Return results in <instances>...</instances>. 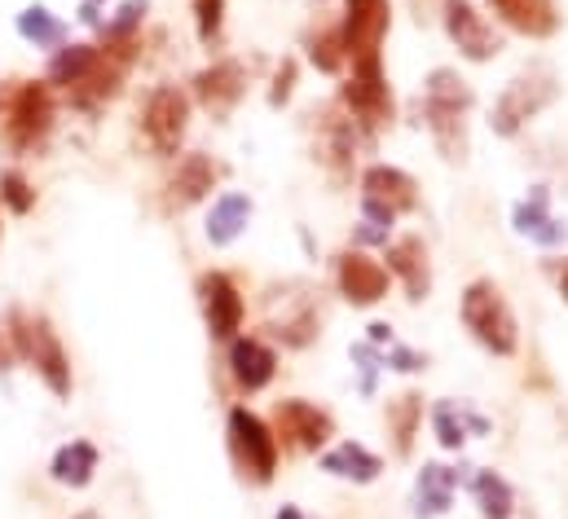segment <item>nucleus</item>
I'll use <instances>...</instances> for the list:
<instances>
[{
  "mask_svg": "<svg viewBox=\"0 0 568 519\" xmlns=\"http://www.w3.org/2000/svg\"><path fill=\"white\" fill-rule=\"evenodd\" d=\"M471 102H476L471 84L449 67H436L424 80V120L445 159L467 154V111H471Z\"/></svg>",
  "mask_w": 568,
  "mask_h": 519,
  "instance_id": "f257e3e1",
  "label": "nucleus"
},
{
  "mask_svg": "<svg viewBox=\"0 0 568 519\" xmlns=\"http://www.w3.org/2000/svg\"><path fill=\"white\" fill-rule=\"evenodd\" d=\"M463 326L471 330V339L485 348V353H494V357H516V348H520V326H516V313H511V304H507V295H503V286L498 282H489V277H476L467 291H463Z\"/></svg>",
  "mask_w": 568,
  "mask_h": 519,
  "instance_id": "f03ea898",
  "label": "nucleus"
},
{
  "mask_svg": "<svg viewBox=\"0 0 568 519\" xmlns=\"http://www.w3.org/2000/svg\"><path fill=\"white\" fill-rule=\"evenodd\" d=\"M225 436H230V458H234L239 476L252 480V485H270L274 471H278V436H274V427L261 414H252L247 405H234L230 423H225Z\"/></svg>",
  "mask_w": 568,
  "mask_h": 519,
  "instance_id": "7ed1b4c3",
  "label": "nucleus"
},
{
  "mask_svg": "<svg viewBox=\"0 0 568 519\" xmlns=\"http://www.w3.org/2000/svg\"><path fill=\"white\" fill-rule=\"evenodd\" d=\"M9 317H13L18 357L44 379V388L53 396H71V362H67V348H62L58 330L49 326V317H22V313H9Z\"/></svg>",
  "mask_w": 568,
  "mask_h": 519,
  "instance_id": "20e7f679",
  "label": "nucleus"
},
{
  "mask_svg": "<svg viewBox=\"0 0 568 519\" xmlns=\"http://www.w3.org/2000/svg\"><path fill=\"white\" fill-rule=\"evenodd\" d=\"M339 102H344L348 120L366 132H379L393 120V89H388V75H384V53H371V58L353 62V75L339 89Z\"/></svg>",
  "mask_w": 568,
  "mask_h": 519,
  "instance_id": "39448f33",
  "label": "nucleus"
},
{
  "mask_svg": "<svg viewBox=\"0 0 568 519\" xmlns=\"http://www.w3.org/2000/svg\"><path fill=\"white\" fill-rule=\"evenodd\" d=\"M556 75H551V67H529V71H520L507 89H503V98L494 102V132L498 136H516V132L525 129L538 111H547L551 102H556Z\"/></svg>",
  "mask_w": 568,
  "mask_h": 519,
  "instance_id": "423d86ee",
  "label": "nucleus"
},
{
  "mask_svg": "<svg viewBox=\"0 0 568 519\" xmlns=\"http://www.w3.org/2000/svg\"><path fill=\"white\" fill-rule=\"evenodd\" d=\"M53 132V98H49V84H22L9 102V115H4V145L27 154L36 145H44V136Z\"/></svg>",
  "mask_w": 568,
  "mask_h": 519,
  "instance_id": "0eeeda50",
  "label": "nucleus"
},
{
  "mask_svg": "<svg viewBox=\"0 0 568 519\" xmlns=\"http://www.w3.org/2000/svg\"><path fill=\"white\" fill-rule=\"evenodd\" d=\"M190 129V98L176 89V84H159L150 98H145L142 111V132L150 141L154 154H176L181 141Z\"/></svg>",
  "mask_w": 568,
  "mask_h": 519,
  "instance_id": "6e6552de",
  "label": "nucleus"
},
{
  "mask_svg": "<svg viewBox=\"0 0 568 519\" xmlns=\"http://www.w3.org/2000/svg\"><path fill=\"white\" fill-rule=\"evenodd\" d=\"M199 308H203V322H207V335H212V339L230 344V339L243 330L247 304H243V295H239V286H234L230 273L207 268V273L199 277Z\"/></svg>",
  "mask_w": 568,
  "mask_h": 519,
  "instance_id": "1a4fd4ad",
  "label": "nucleus"
},
{
  "mask_svg": "<svg viewBox=\"0 0 568 519\" xmlns=\"http://www.w3.org/2000/svg\"><path fill=\"white\" fill-rule=\"evenodd\" d=\"M393 27V4L388 0H344V22H339V40L348 62L379 53L384 35Z\"/></svg>",
  "mask_w": 568,
  "mask_h": 519,
  "instance_id": "9d476101",
  "label": "nucleus"
},
{
  "mask_svg": "<svg viewBox=\"0 0 568 519\" xmlns=\"http://www.w3.org/2000/svg\"><path fill=\"white\" fill-rule=\"evenodd\" d=\"M274 436H283V445L291 449H304V454H317L331 436H335V418L300 396H286L274 405Z\"/></svg>",
  "mask_w": 568,
  "mask_h": 519,
  "instance_id": "9b49d317",
  "label": "nucleus"
},
{
  "mask_svg": "<svg viewBox=\"0 0 568 519\" xmlns=\"http://www.w3.org/2000/svg\"><path fill=\"white\" fill-rule=\"evenodd\" d=\"M445 31L467 62H494L503 53V35L467 0H445Z\"/></svg>",
  "mask_w": 568,
  "mask_h": 519,
  "instance_id": "f8f14e48",
  "label": "nucleus"
},
{
  "mask_svg": "<svg viewBox=\"0 0 568 519\" xmlns=\"http://www.w3.org/2000/svg\"><path fill=\"white\" fill-rule=\"evenodd\" d=\"M335 282H339V291H344L348 304L371 308V304H379V299L388 295L393 273H388L379 260L366 256V252H344L339 264H335Z\"/></svg>",
  "mask_w": 568,
  "mask_h": 519,
  "instance_id": "ddd939ff",
  "label": "nucleus"
},
{
  "mask_svg": "<svg viewBox=\"0 0 568 519\" xmlns=\"http://www.w3.org/2000/svg\"><path fill=\"white\" fill-rule=\"evenodd\" d=\"M243 93H247V75H243V62H234V58L212 62L207 71L194 75V98H199V106H203L207 115H216V120H225V115L243 102Z\"/></svg>",
  "mask_w": 568,
  "mask_h": 519,
  "instance_id": "4468645a",
  "label": "nucleus"
},
{
  "mask_svg": "<svg viewBox=\"0 0 568 519\" xmlns=\"http://www.w3.org/2000/svg\"><path fill=\"white\" fill-rule=\"evenodd\" d=\"M230 375H234L239 391H261L274 384L278 357H274V348H270L265 339H256V335H234V339H230Z\"/></svg>",
  "mask_w": 568,
  "mask_h": 519,
  "instance_id": "2eb2a0df",
  "label": "nucleus"
},
{
  "mask_svg": "<svg viewBox=\"0 0 568 519\" xmlns=\"http://www.w3.org/2000/svg\"><path fill=\"white\" fill-rule=\"evenodd\" d=\"M362 199H371V203L388 207L393 216H402V212L419 207V185H415L410 172H402L393 163H375V167L362 172Z\"/></svg>",
  "mask_w": 568,
  "mask_h": 519,
  "instance_id": "dca6fc26",
  "label": "nucleus"
},
{
  "mask_svg": "<svg viewBox=\"0 0 568 519\" xmlns=\"http://www.w3.org/2000/svg\"><path fill=\"white\" fill-rule=\"evenodd\" d=\"M216 176H221V167H216L207 154H185V159L176 163V176L168 181V207L185 212V207L203 203V199L216 190Z\"/></svg>",
  "mask_w": 568,
  "mask_h": 519,
  "instance_id": "f3484780",
  "label": "nucleus"
},
{
  "mask_svg": "<svg viewBox=\"0 0 568 519\" xmlns=\"http://www.w3.org/2000/svg\"><path fill=\"white\" fill-rule=\"evenodd\" d=\"M489 9L520 35L529 40H551L560 31V9L556 0H489Z\"/></svg>",
  "mask_w": 568,
  "mask_h": 519,
  "instance_id": "a211bd4d",
  "label": "nucleus"
},
{
  "mask_svg": "<svg viewBox=\"0 0 568 519\" xmlns=\"http://www.w3.org/2000/svg\"><path fill=\"white\" fill-rule=\"evenodd\" d=\"M388 273L402 277V286H406V295L415 304L427 299V291H432V264H427V247L419 234H406V238H397L388 247Z\"/></svg>",
  "mask_w": 568,
  "mask_h": 519,
  "instance_id": "6ab92c4d",
  "label": "nucleus"
},
{
  "mask_svg": "<svg viewBox=\"0 0 568 519\" xmlns=\"http://www.w3.org/2000/svg\"><path fill=\"white\" fill-rule=\"evenodd\" d=\"M322 471H331V476H339V480L371 485V480L384 471V462H379V454H371L366 445H357V440H339L335 449L322 454Z\"/></svg>",
  "mask_w": 568,
  "mask_h": 519,
  "instance_id": "aec40b11",
  "label": "nucleus"
},
{
  "mask_svg": "<svg viewBox=\"0 0 568 519\" xmlns=\"http://www.w3.org/2000/svg\"><path fill=\"white\" fill-rule=\"evenodd\" d=\"M252 221V199L247 194H221L212 203V216H207V238L212 247H230Z\"/></svg>",
  "mask_w": 568,
  "mask_h": 519,
  "instance_id": "412c9836",
  "label": "nucleus"
},
{
  "mask_svg": "<svg viewBox=\"0 0 568 519\" xmlns=\"http://www.w3.org/2000/svg\"><path fill=\"white\" fill-rule=\"evenodd\" d=\"M93 471H98V445H89V440L62 445V449L53 454V467H49V476H53L58 485H67V489H84V485L93 480Z\"/></svg>",
  "mask_w": 568,
  "mask_h": 519,
  "instance_id": "4be33fe9",
  "label": "nucleus"
},
{
  "mask_svg": "<svg viewBox=\"0 0 568 519\" xmlns=\"http://www.w3.org/2000/svg\"><path fill=\"white\" fill-rule=\"evenodd\" d=\"M516 230L529 234V238L542 243V247H556V243H565L568 238L565 225L551 221V212H547V190H534V194L516 207Z\"/></svg>",
  "mask_w": 568,
  "mask_h": 519,
  "instance_id": "5701e85b",
  "label": "nucleus"
},
{
  "mask_svg": "<svg viewBox=\"0 0 568 519\" xmlns=\"http://www.w3.org/2000/svg\"><path fill=\"white\" fill-rule=\"evenodd\" d=\"M454 485H458V476L449 467L427 462L419 471V480H415V511L419 516H445L449 502H454Z\"/></svg>",
  "mask_w": 568,
  "mask_h": 519,
  "instance_id": "b1692460",
  "label": "nucleus"
},
{
  "mask_svg": "<svg viewBox=\"0 0 568 519\" xmlns=\"http://www.w3.org/2000/svg\"><path fill=\"white\" fill-rule=\"evenodd\" d=\"M353 145H357V132H353V120L348 115H322V159L335 167V172H344L348 163H353Z\"/></svg>",
  "mask_w": 568,
  "mask_h": 519,
  "instance_id": "393cba45",
  "label": "nucleus"
},
{
  "mask_svg": "<svg viewBox=\"0 0 568 519\" xmlns=\"http://www.w3.org/2000/svg\"><path fill=\"white\" fill-rule=\"evenodd\" d=\"M18 31L22 40H31L36 49H62L67 44V22H58L44 4H31L18 13Z\"/></svg>",
  "mask_w": 568,
  "mask_h": 519,
  "instance_id": "a878e982",
  "label": "nucleus"
},
{
  "mask_svg": "<svg viewBox=\"0 0 568 519\" xmlns=\"http://www.w3.org/2000/svg\"><path fill=\"white\" fill-rule=\"evenodd\" d=\"M471 493H476L485 519H511V511H516V493H511V485L498 471H480L471 480Z\"/></svg>",
  "mask_w": 568,
  "mask_h": 519,
  "instance_id": "bb28decb",
  "label": "nucleus"
},
{
  "mask_svg": "<svg viewBox=\"0 0 568 519\" xmlns=\"http://www.w3.org/2000/svg\"><path fill=\"white\" fill-rule=\"evenodd\" d=\"M419 423H424V396L419 391H406V396L388 400V427L397 436V454H410Z\"/></svg>",
  "mask_w": 568,
  "mask_h": 519,
  "instance_id": "cd10ccee",
  "label": "nucleus"
},
{
  "mask_svg": "<svg viewBox=\"0 0 568 519\" xmlns=\"http://www.w3.org/2000/svg\"><path fill=\"white\" fill-rule=\"evenodd\" d=\"M93 58H98V44H62V49L53 53V62H49V84L71 89V84L93 67Z\"/></svg>",
  "mask_w": 568,
  "mask_h": 519,
  "instance_id": "c85d7f7f",
  "label": "nucleus"
},
{
  "mask_svg": "<svg viewBox=\"0 0 568 519\" xmlns=\"http://www.w3.org/2000/svg\"><path fill=\"white\" fill-rule=\"evenodd\" d=\"M432 427H436V440H440L445 449H463V440H467L463 405H454V400H440V405L432 409Z\"/></svg>",
  "mask_w": 568,
  "mask_h": 519,
  "instance_id": "c756f323",
  "label": "nucleus"
},
{
  "mask_svg": "<svg viewBox=\"0 0 568 519\" xmlns=\"http://www.w3.org/2000/svg\"><path fill=\"white\" fill-rule=\"evenodd\" d=\"M308 58H313V67H317V71L335 75V71L348 62V53H344V40H339V27H331V31L313 35V40H308Z\"/></svg>",
  "mask_w": 568,
  "mask_h": 519,
  "instance_id": "7c9ffc66",
  "label": "nucleus"
},
{
  "mask_svg": "<svg viewBox=\"0 0 568 519\" xmlns=\"http://www.w3.org/2000/svg\"><path fill=\"white\" fill-rule=\"evenodd\" d=\"M145 18V0H129L111 22H102V44H120V40H138Z\"/></svg>",
  "mask_w": 568,
  "mask_h": 519,
  "instance_id": "2f4dec72",
  "label": "nucleus"
},
{
  "mask_svg": "<svg viewBox=\"0 0 568 519\" xmlns=\"http://www.w3.org/2000/svg\"><path fill=\"white\" fill-rule=\"evenodd\" d=\"M0 203L13 212V216H27L31 207H36V190H31V181L22 176V172H0Z\"/></svg>",
  "mask_w": 568,
  "mask_h": 519,
  "instance_id": "473e14b6",
  "label": "nucleus"
},
{
  "mask_svg": "<svg viewBox=\"0 0 568 519\" xmlns=\"http://www.w3.org/2000/svg\"><path fill=\"white\" fill-rule=\"evenodd\" d=\"M194 4V27H199V40L212 49L225 31V0H190Z\"/></svg>",
  "mask_w": 568,
  "mask_h": 519,
  "instance_id": "72a5a7b5",
  "label": "nucleus"
},
{
  "mask_svg": "<svg viewBox=\"0 0 568 519\" xmlns=\"http://www.w3.org/2000/svg\"><path fill=\"white\" fill-rule=\"evenodd\" d=\"M291 93H295V58H283V67L274 71V89H270V106L278 111L291 102Z\"/></svg>",
  "mask_w": 568,
  "mask_h": 519,
  "instance_id": "f704fd0d",
  "label": "nucleus"
},
{
  "mask_svg": "<svg viewBox=\"0 0 568 519\" xmlns=\"http://www.w3.org/2000/svg\"><path fill=\"white\" fill-rule=\"evenodd\" d=\"M393 366L397 370H424V357L410 353V348H393Z\"/></svg>",
  "mask_w": 568,
  "mask_h": 519,
  "instance_id": "c9c22d12",
  "label": "nucleus"
},
{
  "mask_svg": "<svg viewBox=\"0 0 568 519\" xmlns=\"http://www.w3.org/2000/svg\"><path fill=\"white\" fill-rule=\"evenodd\" d=\"M560 295H565V299H568V264H565V268H560Z\"/></svg>",
  "mask_w": 568,
  "mask_h": 519,
  "instance_id": "e433bc0d",
  "label": "nucleus"
},
{
  "mask_svg": "<svg viewBox=\"0 0 568 519\" xmlns=\"http://www.w3.org/2000/svg\"><path fill=\"white\" fill-rule=\"evenodd\" d=\"M278 519H304V516H300L295 507H283V511H278Z\"/></svg>",
  "mask_w": 568,
  "mask_h": 519,
  "instance_id": "4c0bfd02",
  "label": "nucleus"
},
{
  "mask_svg": "<svg viewBox=\"0 0 568 519\" xmlns=\"http://www.w3.org/2000/svg\"><path fill=\"white\" fill-rule=\"evenodd\" d=\"M75 519H98V511H80Z\"/></svg>",
  "mask_w": 568,
  "mask_h": 519,
  "instance_id": "58836bf2",
  "label": "nucleus"
}]
</instances>
